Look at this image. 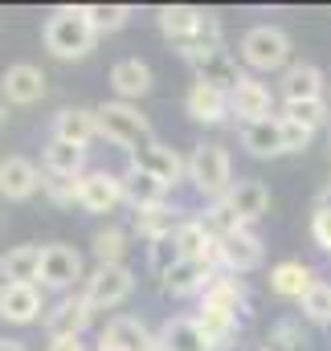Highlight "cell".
I'll return each mask as SVG.
<instances>
[{"label":"cell","instance_id":"277c9868","mask_svg":"<svg viewBox=\"0 0 331 351\" xmlns=\"http://www.w3.org/2000/svg\"><path fill=\"white\" fill-rule=\"evenodd\" d=\"M188 180L201 196H209L213 204L229 196V188L238 184L233 180V164H229V152L221 143H196V152L188 156Z\"/></svg>","mask_w":331,"mask_h":351},{"label":"cell","instance_id":"e575fe53","mask_svg":"<svg viewBox=\"0 0 331 351\" xmlns=\"http://www.w3.org/2000/svg\"><path fill=\"white\" fill-rule=\"evenodd\" d=\"M86 16H90V25H94V33H115V29L127 25L131 8H127V4H86Z\"/></svg>","mask_w":331,"mask_h":351},{"label":"cell","instance_id":"44dd1931","mask_svg":"<svg viewBox=\"0 0 331 351\" xmlns=\"http://www.w3.org/2000/svg\"><path fill=\"white\" fill-rule=\"evenodd\" d=\"M160 351H217V348L209 343V335L201 331L196 319L176 315V319H168L160 327Z\"/></svg>","mask_w":331,"mask_h":351},{"label":"cell","instance_id":"cb8c5ba5","mask_svg":"<svg viewBox=\"0 0 331 351\" xmlns=\"http://www.w3.org/2000/svg\"><path fill=\"white\" fill-rule=\"evenodd\" d=\"M270 86L258 82V78H246L242 86L229 94V110L242 119V123H258V119H270Z\"/></svg>","mask_w":331,"mask_h":351},{"label":"cell","instance_id":"603a6c76","mask_svg":"<svg viewBox=\"0 0 331 351\" xmlns=\"http://www.w3.org/2000/svg\"><path fill=\"white\" fill-rule=\"evenodd\" d=\"M278 90H282L286 102H311V98H323V74H319V66H307V62L286 66Z\"/></svg>","mask_w":331,"mask_h":351},{"label":"cell","instance_id":"7a4b0ae2","mask_svg":"<svg viewBox=\"0 0 331 351\" xmlns=\"http://www.w3.org/2000/svg\"><path fill=\"white\" fill-rule=\"evenodd\" d=\"M94 25L86 16V8H58L49 21H45V49L62 62H74L86 58L94 49Z\"/></svg>","mask_w":331,"mask_h":351},{"label":"cell","instance_id":"8fae6325","mask_svg":"<svg viewBox=\"0 0 331 351\" xmlns=\"http://www.w3.org/2000/svg\"><path fill=\"white\" fill-rule=\"evenodd\" d=\"M90 319H94V306L86 302V294H66L54 311H45V331L49 339H82Z\"/></svg>","mask_w":331,"mask_h":351},{"label":"cell","instance_id":"484cf974","mask_svg":"<svg viewBox=\"0 0 331 351\" xmlns=\"http://www.w3.org/2000/svg\"><path fill=\"white\" fill-rule=\"evenodd\" d=\"M111 86H115V94H119V102L144 98V94L152 90V70H148V62H139V58L115 62V66H111Z\"/></svg>","mask_w":331,"mask_h":351},{"label":"cell","instance_id":"52a82bcc","mask_svg":"<svg viewBox=\"0 0 331 351\" xmlns=\"http://www.w3.org/2000/svg\"><path fill=\"white\" fill-rule=\"evenodd\" d=\"M131 290H135V274H131L127 265H98V269L86 278L82 294H86V302H90L94 311H106V306L127 302Z\"/></svg>","mask_w":331,"mask_h":351},{"label":"cell","instance_id":"ffe728a7","mask_svg":"<svg viewBox=\"0 0 331 351\" xmlns=\"http://www.w3.org/2000/svg\"><path fill=\"white\" fill-rule=\"evenodd\" d=\"M242 143H246L249 156L258 160H270V156H286V143H282V119L270 114V119H258L242 127Z\"/></svg>","mask_w":331,"mask_h":351},{"label":"cell","instance_id":"83f0119b","mask_svg":"<svg viewBox=\"0 0 331 351\" xmlns=\"http://www.w3.org/2000/svg\"><path fill=\"white\" fill-rule=\"evenodd\" d=\"M41 254H45V245H12V250H4L0 278L4 282H33L37 286V278H41Z\"/></svg>","mask_w":331,"mask_h":351},{"label":"cell","instance_id":"d590c367","mask_svg":"<svg viewBox=\"0 0 331 351\" xmlns=\"http://www.w3.org/2000/svg\"><path fill=\"white\" fill-rule=\"evenodd\" d=\"M282 119H290V123H303L307 131H319V127L328 123V102H323V98H311V102H286Z\"/></svg>","mask_w":331,"mask_h":351},{"label":"cell","instance_id":"60d3db41","mask_svg":"<svg viewBox=\"0 0 331 351\" xmlns=\"http://www.w3.org/2000/svg\"><path fill=\"white\" fill-rule=\"evenodd\" d=\"M311 237L319 241V250L331 254V208H319L315 204V217H311Z\"/></svg>","mask_w":331,"mask_h":351},{"label":"cell","instance_id":"7bdbcfd3","mask_svg":"<svg viewBox=\"0 0 331 351\" xmlns=\"http://www.w3.org/2000/svg\"><path fill=\"white\" fill-rule=\"evenodd\" d=\"M0 351H25V343H16V339H0Z\"/></svg>","mask_w":331,"mask_h":351},{"label":"cell","instance_id":"9a60e30c","mask_svg":"<svg viewBox=\"0 0 331 351\" xmlns=\"http://www.w3.org/2000/svg\"><path fill=\"white\" fill-rule=\"evenodd\" d=\"M201 306H213V311H225V315H233V319H246L249 315V294H246V286L238 282V274H217V278L205 286Z\"/></svg>","mask_w":331,"mask_h":351},{"label":"cell","instance_id":"d6986e66","mask_svg":"<svg viewBox=\"0 0 331 351\" xmlns=\"http://www.w3.org/2000/svg\"><path fill=\"white\" fill-rule=\"evenodd\" d=\"M217 278V269L213 262H205V258H180V262L172 265L164 274V290L168 294H176V298H184V294H205V286Z\"/></svg>","mask_w":331,"mask_h":351},{"label":"cell","instance_id":"7c38bea8","mask_svg":"<svg viewBox=\"0 0 331 351\" xmlns=\"http://www.w3.org/2000/svg\"><path fill=\"white\" fill-rule=\"evenodd\" d=\"M98 351H160V335H152L131 315H115L98 339Z\"/></svg>","mask_w":331,"mask_h":351},{"label":"cell","instance_id":"e0dca14e","mask_svg":"<svg viewBox=\"0 0 331 351\" xmlns=\"http://www.w3.org/2000/svg\"><path fill=\"white\" fill-rule=\"evenodd\" d=\"M45 180L37 172V164H29L25 156H4L0 160V196L8 200H29Z\"/></svg>","mask_w":331,"mask_h":351},{"label":"cell","instance_id":"6da1fadb","mask_svg":"<svg viewBox=\"0 0 331 351\" xmlns=\"http://www.w3.org/2000/svg\"><path fill=\"white\" fill-rule=\"evenodd\" d=\"M160 29H164L168 41L180 45L184 53L221 45V21L213 12L192 8V4H164L160 8Z\"/></svg>","mask_w":331,"mask_h":351},{"label":"cell","instance_id":"d6a6232c","mask_svg":"<svg viewBox=\"0 0 331 351\" xmlns=\"http://www.w3.org/2000/svg\"><path fill=\"white\" fill-rule=\"evenodd\" d=\"M196 323H201V331L209 335V343L217 351L233 348V339H238V331H242V319H233V315H225V311H213V306H201Z\"/></svg>","mask_w":331,"mask_h":351},{"label":"cell","instance_id":"5bb4252c","mask_svg":"<svg viewBox=\"0 0 331 351\" xmlns=\"http://www.w3.org/2000/svg\"><path fill=\"white\" fill-rule=\"evenodd\" d=\"M78 204L86 213H115L123 204V184L115 172H86L78 180Z\"/></svg>","mask_w":331,"mask_h":351},{"label":"cell","instance_id":"f35d334b","mask_svg":"<svg viewBox=\"0 0 331 351\" xmlns=\"http://www.w3.org/2000/svg\"><path fill=\"white\" fill-rule=\"evenodd\" d=\"M148 258H152V269H156V274L164 278L168 269H172L176 262H180V250H176V237H160V241H152V245H148Z\"/></svg>","mask_w":331,"mask_h":351},{"label":"cell","instance_id":"8992f818","mask_svg":"<svg viewBox=\"0 0 331 351\" xmlns=\"http://www.w3.org/2000/svg\"><path fill=\"white\" fill-rule=\"evenodd\" d=\"M184 58H188V66L196 70V82H209V86L225 90V94H233V90L246 82V74L238 70V62H233V53H229L225 45L192 49V53H184Z\"/></svg>","mask_w":331,"mask_h":351},{"label":"cell","instance_id":"d4e9b609","mask_svg":"<svg viewBox=\"0 0 331 351\" xmlns=\"http://www.w3.org/2000/svg\"><path fill=\"white\" fill-rule=\"evenodd\" d=\"M188 217H180V208L172 204H152V208H135V233L144 241H160V237H176V229Z\"/></svg>","mask_w":331,"mask_h":351},{"label":"cell","instance_id":"9c48e42d","mask_svg":"<svg viewBox=\"0 0 331 351\" xmlns=\"http://www.w3.org/2000/svg\"><path fill=\"white\" fill-rule=\"evenodd\" d=\"M131 168H139V172L156 176L164 188H176L184 176H188V160H180V152L176 147H168V143H144L135 156H131Z\"/></svg>","mask_w":331,"mask_h":351},{"label":"cell","instance_id":"30bf717a","mask_svg":"<svg viewBox=\"0 0 331 351\" xmlns=\"http://www.w3.org/2000/svg\"><path fill=\"white\" fill-rule=\"evenodd\" d=\"M213 262L225 265V274H249V269L262 265V241L242 225V229L217 237V254H213Z\"/></svg>","mask_w":331,"mask_h":351},{"label":"cell","instance_id":"ee69618b","mask_svg":"<svg viewBox=\"0 0 331 351\" xmlns=\"http://www.w3.org/2000/svg\"><path fill=\"white\" fill-rule=\"evenodd\" d=\"M4 123H8V110H4V102H0V131H4Z\"/></svg>","mask_w":331,"mask_h":351},{"label":"cell","instance_id":"b9f144b4","mask_svg":"<svg viewBox=\"0 0 331 351\" xmlns=\"http://www.w3.org/2000/svg\"><path fill=\"white\" fill-rule=\"evenodd\" d=\"M49 351H86L82 339H49Z\"/></svg>","mask_w":331,"mask_h":351},{"label":"cell","instance_id":"74e56055","mask_svg":"<svg viewBox=\"0 0 331 351\" xmlns=\"http://www.w3.org/2000/svg\"><path fill=\"white\" fill-rule=\"evenodd\" d=\"M82 180V176H78ZM78 180H70V176H49L45 172V196L54 200V204H78Z\"/></svg>","mask_w":331,"mask_h":351},{"label":"cell","instance_id":"ab89813d","mask_svg":"<svg viewBox=\"0 0 331 351\" xmlns=\"http://www.w3.org/2000/svg\"><path fill=\"white\" fill-rule=\"evenodd\" d=\"M278 119H282V114H278ZM311 139H315V131H307L303 123L282 119V143H286V152H303V147H311Z\"/></svg>","mask_w":331,"mask_h":351},{"label":"cell","instance_id":"1f68e13d","mask_svg":"<svg viewBox=\"0 0 331 351\" xmlns=\"http://www.w3.org/2000/svg\"><path fill=\"white\" fill-rule=\"evenodd\" d=\"M176 250H180V258H205V262H213L217 237H213V229H209L205 221H184V225L176 229Z\"/></svg>","mask_w":331,"mask_h":351},{"label":"cell","instance_id":"2e32d148","mask_svg":"<svg viewBox=\"0 0 331 351\" xmlns=\"http://www.w3.org/2000/svg\"><path fill=\"white\" fill-rule=\"evenodd\" d=\"M184 110H188V119L192 123H225L233 110H229V94L217 86H209V82H192V90L184 94Z\"/></svg>","mask_w":331,"mask_h":351},{"label":"cell","instance_id":"4fadbf2b","mask_svg":"<svg viewBox=\"0 0 331 351\" xmlns=\"http://www.w3.org/2000/svg\"><path fill=\"white\" fill-rule=\"evenodd\" d=\"M78 278H82V254L78 250H70V245H45V254H41V278H37L41 290H70Z\"/></svg>","mask_w":331,"mask_h":351},{"label":"cell","instance_id":"8d00e7d4","mask_svg":"<svg viewBox=\"0 0 331 351\" xmlns=\"http://www.w3.org/2000/svg\"><path fill=\"white\" fill-rule=\"evenodd\" d=\"M299 306H303V315H307L311 323H331V286L328 282H315V286L299 298Z\"/></svg>","mask_w":331,"mask_h":351},{"label":"cell","instance_id":"f546056e","mask_svg":"<svg viewBox=\"0 0 331 351\" xmlns=\"http://www.w3.org/2000/svg\"><path fill=\"white\" fill-rule=\"evenodd\" d=\"M41 164H45L49 176H70V180H78L82 168H86V147H74V143H66V139H49L45 152H41Z\"/></svg>","mask_w":331,"mask_h":351},{"label":"cell","instance_id":"ba28073f","mask_svg":"<svg viewBox=\"0 0 331 351\" xmlns=\"http://www.w3.org/2000/svg\"><path fill=\"white\" fill-rule=\"evenodd\" d=\"M41 311H45L41 286H33V282H4V290H0V319L4 323L29 327V323L41 319Z\"/></svg>","mask_w":331,"mask_h":351},{"label":"cell","instance_id":"4dcf8cb0","mask_svg":"<svg viewBox=\"0 0 331 351\" xmlns=\"http://www.w3.org/2000/svg\"><path fill=\"white\" fill-rule=\"evenodd\" d=\"M311 286H315V274L303 262H278L270 269V290L282 294V298H303Z\"/></svg>","mask_w":331,"mask_h":351},{"label":"cell","instance_id":"836d02e7","mask_svg":"<svg viewBox=\"0 0 331 351\" xmlns=\"http://www.w3.org/2000/svg\"><path fill=\"white\" fill-rule=\"evenodd\" d=\"M127 233L123 229H102V233H94V258H98V265H127L123 258H127Z\"/></svg>","mask_w":331,"mask_h":351},{"label":"cell","instance_id":"5b68a950","mask_svg":"<svg viewBox=\"0 0 331 351\" xmlns=\"http://www.w3.org/2000/svg\"><path fill=\"white\" fill-rule=\"evenodd\" d=\"M242 58L249 70H262V74L286 70L290 66V37L274 25H258L242 37Z\"/></svg>","mask_w":331,"mask_h":351},{"label":"cell","instance_id":"3957f363","mask_svg":"<svg viewBox=\"0 0 331 351\" xmlns=\"http://www.w3.org/2000/svg\"><path fill=\"white\" fill-rule=\"evenodd\" d=\"M94 119H98V135L123 152H139L144 143H152V123L148 114H139L131 102H102L94 106Z\"/></svg>","mask_w":331,"mask_h":351},{"label":"cell","instance_id":"ac0fdd59","mask_svg":"<svg viewBox=\"0 0 331 351\" xmlns=\"http://www.w3.org/2000/svg\"><path fill=\"white\" fill-rule=\"evenodd\" d=\"M0 90H4L8 102H16V106H33L37 98H45V74H41L37 66H29V62H16V66L4 70Z\"/></svg>","mask_w":331,"mask_h":351},{"label":"cell","instance_id":"7402d4cb","mask_svg":"<svg viewBox=\"0 0 331 351\" xmlns=\"http://www.w3.org/2000/svg\"><path fill=\"white\" fill-rule=\"evenodd\" d=\"M225 204H229V213H233L242 225H249V221L266 217V208H270V192H266L262 180H238V184L229 188Z\"/></svg>","mask_w":331,"mask_h":351},{"label":"cell","instance_id":"4316f807","mask_svg":"<svg viewBox=\"0 0 331 351\" xmlns=\"http://www.w3.org/2000/svg\"><path fill=\"white\" fill-rule=\"evenodd\" d=\"M94 135H98L94 110H86V106H66V110H58V119H54V139H66V143H74V147H86Z\"/></svg>","mask_w":331,"mask_h":351},{"label":"cell","instance_id":"f1b7e54d","mask_svg":"<svg viewBox=\"0 0 331 351\" xmlns=\"http://www.w3.org/2000/svg\"><path fill=\"white\" fill-rule=\"evenodd\" d=\"M119 184H123V200L131 204V208H152V204H164L168 188L156 180V176L139 172V168H131L127 164V172L119 176Z\"/></svg>","mask_w":331,"mask_h":351},{"label":"cell","instance_id":"f6af8a7d","mask_svg":"<svg viewBox=\"0 0 331 351\" xmlns=\"http://www.w3.org/2000/svg\"><path fill=\"white\" fill-rule=\"evenodd\" d=\"M0 290H4V278H0Z\"/></svg>","mask_w":331,"mask_h":351}]
</instances>
